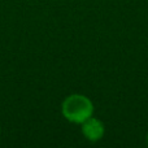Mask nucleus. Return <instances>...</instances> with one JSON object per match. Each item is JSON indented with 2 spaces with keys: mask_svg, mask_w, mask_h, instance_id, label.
I'll use <instances>...</instances> for the list:
<instances>
[{
  "mask_svg": "<svg viewBox=\"0 0 148 148\" xmlns=\"http://www.w3.org/2000/svg\"><path fill=\"white\" fill-rule=\"evenodd\" d=\"M95 107L88 96L83 94H72L64 99L61 104L62 117L72 123L81 125L94 116Z\"/></svg>",
  "mask_w": 148,
  "mask_h": 148,
  "instance_id": "f257e3e1",
  "label": "nucleus"
},
{
  "mask_svg": "<svg viewBox=\"0 0 148 148\" xmlns=\"http://www.w3.org/2000/svg\"><path fill=\"white\" fill-rule=\"evenodd\" d=\"M81 131L83 136L90 142H99L105 134V126L99 118L91 116L84 122L81 123Z\"/></svg>",
  "mask_w": 148,
  "mask_h": 148,
  "instance_id": "f03ea898",
  "label": "nucleus"
},
{
  "mask_svg": "<svg viewBox=\"0 0 148 148\" xmlns=\"http://www.w3.org/2000/svg\"><path fill=\"white\" fill-rule=\"evenodd\" d=\"M146 140H147V144H148V134H147V138H146Z\"/></svg>",
  "mask_w": 148,
  "mask_h": 148,
  "instance_id": "7ed1b4c3",
  "label": "nucleus"
},
{
  "mask_svg": "<svg viewBox=\"0 0 148 148\" xmlns=\"http://www.w3.org/2000/svg\"><path fill=\"white\" fill-rule=\"evenodd\" d=\"M0 133H1V127H0Z\"/></svg>",
  "mask_w": 148,
  "mask_h": 148,
  "instance_id": "20e7f679",
  "label": "nucleus"
}]
</instances>
